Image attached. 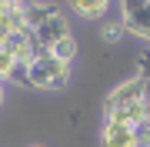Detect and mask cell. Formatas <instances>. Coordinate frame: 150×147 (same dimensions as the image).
Here are the masks:
<instances>
[{"mask_svg": "<svg viewBox=\"0 0 150 147\" xmlns=\"http://www.w3.org/2000/svg\"><path fill=\"white\" fill-rule=\"evenodd\" d=\"M67 7L83 20H100V17H107L110 0H67Z\"/></svg>", "mask_w": 150, "mask_h": 147, "instance_id": "obj_6", "label": "cell"}, {"mask_svg": "<svg viewBox=\"0 0 150 147\" xmlns=\"http://www.w3.org/2000/svg\"><path fill=\"white\" fill-rule=\"evenodd\" d=\"M4 4H7V0H0V7H4Z\"/></svg>", "mask_w": 150, "mask_h": 147, "instance_id": "obj_14", "label": "cell"}, {"mask_svg": "<svg viewBox=\"0 0 150 147\" xmlns=\"http://www.w3.org/2000/svg\"><path fill=\"white\" fill-rule=\"evenodd\" d=\"M13 20H10V13H7V7H0V47H4L7 44V40H10L13 37Z\"/></svg>", "mask_w": 150, "mask_h": 147, "instance_id": "obj_9", "label": "cell"}, {"mask_svg": "<svg viewBox=\"0 0 150 147\" xmlns=\"http://www.w3.org/2000/svg\"><path fill=\"white\" fill-rule=\"evenodd\" d=\"M103 37L107 40H120L123 37V23H103Z\"/></svg>", "mask_w": 150, "mask_h": 147, "instance_id": "obj_11", "label": "cell"}, {"mask_svg": "<svg viewBox=\"0 0 150 147\" xmlns=\"http://www.w3.org/2000/svg\"><path fill=\"white\" fill-rule=\"evenodd\" d=\"M147 107H150V84L140 80V77L123 80L103 100L107 120H113V124H130V127H144L147 124Z\"/></svg>", "mask_w": 150, "mask_h": 147, "instance_id": "obj_1", "label": "cell"}, {"mask_svg": "<svg viewBox=\"0 0 150 147\" xmlns=\"http://www.w3.org/2000/svg\"><path fill=\"white\" fill-rule=\"evenodd\" d=\"M100 144H103V147H144V144H140V131H137V127H130V124H113V120H103Z\"/></svg>", "mask_w": 150, "mask_h": 147, "instance_id": "obj_4", "label": "cell"}, {"mask_svg": "<svg viewBox=\"0 0 150 147\" xmlns=\"http://www.w3.org/2000/svg\"><path fill=\"white\" fill-rule=\"evenodd\" d=\"M33 147H47V144H33Z\"/></svg>", "mask_w": 150, "mask_h": 147, "instance_id": "obj_13", "label": "cell"}, {"mask_svg": "<svg viewBox=\"0 0 150 147\" xmlns=\"http://www.w3.org/2000/svg\"><path fill=\"white\" fill-rule=\"evenodd\" d=\"M50 54H54V57H60L64 64H70V60L77 57V40H74V37H64L60 44H54V50H50Z\"/></svg>", "mask_w": 150, "mask_h": 147, "instance_id": "obj_8", "label": "cell"}, {"mask_svg": "<svg viewBox=\"0 0 150 147\" xmlns=\"http://www.w3.org/2000/svg\"><path fill=\"white\" fill-rule=\"evenodd\" d=\"M54 13H60L54 4H30L27 0V10H23V20H27V30H33V27H40L43 20H50Z\"/></svg>", "mask_w": 150, "mask_h": 147, "instance_id": "obj_7", "label": "cell"}, {"mask_svg": "<svg viewBox=\"0 0 150 147\" xmlns=\"http://www.w3.org/2000/svg\"><path fill=\"white\" fill-rule=\"evenodd\" d=\"M0 104H4V87H0Z\"/></svg>", "mask_w": 150, "mask_h": 147, "instance_id": "obj_12", "label": "cell"}, {"mask_svg": "<svg viewBox=\"0 0 150 147\" xmlns=\"http://www.w3.org/2000/svg\"><path fill=\"white\" fill-rule=\"evenodd\" d=\"M7 54H10L17 64H23V67H30V60H33V37H30V30H23V33H13L10 40H7Z\"/></svg>", "mask_w": 150, "mask_h": 147, "instance_id": "obj_5", "label": "cell"}, {"mask_svg": "<svg viewBox=\"0 0 150 147\" xmlns=\"http://www.w3.org/2000/svg\"><path fill=\"white\" fill-rule=\"evenodd\" d=\"M120 23L134 37L150 40V0H120Z\"/></svg>", "mask_w": 150, "mask_h": 147, "instance_id": "obj_3", "label": "cell"}, {"mask_svg": "<svg viewBox=\"0 0 150 147\" xmlns=\"http://www.w3.org/2000/svg\"><path fill=\"white\" fill-rule=\"evenodd\" d=\"M137 77L150 84V50H144V54H140V60H137Z\"/></svg>", "mask_w": 150, "mask_h": 147, "instance_id": "obj_10", "label": "cell"}, {"mask_svg": "<svg viewBox=\"0 0 150 147\" xmlns=\"http://www.w3.org/2000/svg\"><path fill=\"white\" fill-rule=\"evenodd\" d=\"M27 84L37 90H64L70 84V64H64L54 54H40L27 67Z\"/></svg>", "mask_w": 150, "mask_h": 147, "instance_id": "obj_2", "label": "cell"}]
</instances>
